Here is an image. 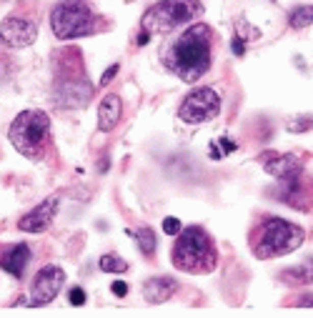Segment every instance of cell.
Listing matches in <instances>:
<instances>
[{
  "label": "cell",
  "instance_id": "cell-11",
  "mask_svg": "<svg viewBox=\"0 0 313 318\" xmlns=\"http://www.w3.org/2000/svg\"><path fill=\"white\" fill-rule=\"evenodd\" d=\"M258 163L278 180H291L296 175L303 173V161H298L293 153H276V150H266L258 155Z\"/></svg>",
  "mask_w": 313,
  "mask_h": 318
},
{
  "label": "cell",
  "instance_id": "cell-17",
  "mask_svg": "<svg viewBox=\"0 0 313 318\" xmlns=\"http://www.w3.org/2000/svg\"><path fill=\"white\" fill-rule=\"evenodd\" d=\"M136 241H138V248H141L143 256H153V253H155L158 241H155V231H153V228L143 226L141 231L136 233Z\"/></svg>",
  "mask_w": 313,
  "mask_h": 318
},
{
  "label": "cell",
  "instance_id": "cell-15",
  "mask_svg": "<svg viewBox=\"0 0 313 318\" xmlns=\"http://www.w3.org/2000/svg\"><path fill=\"white\" fill-rule=\"evenodd\" d=\"M120 113H123L120 98L118 95H106L100 100V108H98V128L103 133H111L115 125L120 123Z\"/></svg>",
  "mask_w": 313,
  "mask_h": 318
},
{
  "label": "cell",
  "instance_id": "cell-5",
  "mask_svg": "<svg viewBox=\"0 0 313 318\" xmlns=\"http://www.w3.org/2000/svg\"><path fill=\"white\" fill-rule=\"evenodd\" d=\"M103 18L93 13L86 0H60L50 10V28L58 40H73L98 33Z\"/></svg>",
  "mask_w": 313,
  "mask_h": 318
},
{
  "label": "cell",
  "instance_id": "cell-23",
  "mask_svg": "<svg viewBox=\"0 0 313 318\" xmlns=\"http://www.w3.org/2000/svg\"><path fill=\"white\" fill-rule=\"evenodd\" d=\"M118 70H120V65H118V63H113V65H111V68L103 73V78H100V86H108L115 75H118Z\"/></svg>",
  "mask_w": 313,
  "mask_h": 318
},
{
  "label": "cell",
  "instance_id": "cell-18",
  "mask_svg": "<svg viewBox=\"0 0 313 318\" xmlns=\"http://www.w3.org/2000/svg\"><path fill=\"white\" fill-rule=\"evenodd\" d=\"M98 266H100L103 273H123V271H128V263L120 258V256H115V253L103 256V258L98 260Z\"/></svg>",
  "mask_w": 313,
  "mask_h": 318
},
{
  "label": "cell",
  "instance_id": "cell-25",
  "mask_svg": "<svg viewBox=\"0 0 313 318\" xmlns=\"http://www.w3.org/2000/svg\"><path fill=\"white\" fill-rule=\"evenodd\" d=\"M230 48H233V56H243V53H246V43H243L241 38H233Z\"/></svg>",
  "mask_w": 313,
  "mask_h": 318
},
{
  "label": "cell",
  "instance_id": "cell-27",
  "mask_svg": "<svg viewBox=\"0 0 313 318\" xmlns=\"http://www.w3.org/2000/svg\"><path fill=\"white\" fill-rule=\"evenodd\" d=\"M301 306H313V296H303V298H301Z\"/></svg>",
  "mask_w": 313,
  "mask_h": 318
},
{
  "label": "cell",
  "instance_id": "cell-9",
  "mask_svg": "<svg viewBox=\"0 0 313 318\" xmlns=\"http://www.w3.org/2000/svg\"><path fill=\"white\" fill-rule=\"evenodd\" d=\"M65 283V273L58 266H43L30 286V306H48Z\"/></svg>",
  "mask_w": 313,
  "mask_h": 318
},
{
  "label": "cell",
  "instance_id": "cell-13",
  "mask_svg": "<svg viewBox=\"0 0 313 318\" xmlns=\"http://www.w3.org/2000/svg\"><path fill=\"white\" fill-rule=\"evenodd\" d=\"M30 263L28 243H0V268L15 278L25 276V268Z\"/></svg>",
  "mask_w": 313,
  "mask_h": 318
},
{
  "label": "cell",
  "instance_id": "cell-3",
  "mask_svg": "<svg viewBox=\"0 0 313 318\" xmlns=\"http://www.w3.org/2000/svg\"><path fill=\"white\" fill-rule=\"evenodd\" d=\"M306 241V231L283 218H266L251 233V251L256 258H278L293 253Z\"/></svg>",
  "mask_w": 313,
  "mask_h": 318
},
{
  "label": "cell",
  "instance_id": "cell-16",
  "mask_svg": "<svg viewBox=\"0 0 313 318\" xmlns=\"http://www.w3.org/2000/svg\"><path fill=\"white\" fill-rule=\"evenodd\" d=\"M281 281L288 286H296V283H313V258L303 260L301 266H293V268H285L281 273Z\"/></svg>",
  "mask_w": 313,
  "mask_h": 318
},
{
  "label": "cell",
  "instance_id": "cell-14",
  "mask_svg": "<svg viewBox=\"0 0 313 318\" xmlns=\"http://www.w3.org/2000/svg\"><path fill=\"white\" fill-rule=\"evenodd\" d=\"M175 290H178V281L175 278H171V276H155V278H150L145 283L143 296H145L148 303H166L168 298L175 296Z\"/></svg>",
  "mask_w": 313,
  "mask_h": 318
},
{
  "label": "cell",
  "instance_id": "cell-6",
  "mask_svg": "<svg viewBox=\"0 0 313 318\" xmlns=\"http://www.w3.org/2000/svg\"><path fill=\"white\" fill-rule=\"evenodd\" d=\"M60 63L56 65V81H53V103L58 108H86L93 88L88 83L86 73L81 68V56L75 53L73 63L63 58H58Z\"/></svg>",
  "mask_w": 313,
  "mask_h": 318
},
{
  "label": "cell",
  "instance_id": "cell-20",
  "mask_svg": "<svg viewBox=\"0 0 313 318\" xmlns=\"http://www.w3.org/2000/svg\"><path fill=\"white\" fill-rule=\"evenodd\" d=\"M163 233H166V235H178V233H180V221H178L175 216H168V218L163 221Z\"/></svg>",
  "mask_w": 313,
  "mask_h": 318
},
{
  "label": "cell",
  "instance_id": "cell-19",
  "mask_svg": "<svg viewBox=\"0 0 313 318\" xmlns=\"http://www.w3.org/2000/svg\"><path fill=\"white\" fill-rule=\"evenodd\" d=\"M313 23V5H301L291 13V25L293 28H306Z\"/></svg>",
  "mask_w": 313,
  "mask_h": 318
},
{
  "label": "cell",
  "instance_id": "cell-10",
  "mask_svg": "<svg viewBox=\"0 0 313 318\" xmlns=\"http://www.w3.org/2000/svg\"><path fill=\"white\" fill-rule=\"evenodd\" d=\"M38 38V23L28 15H8L0 25V40L8 48H28Z\"/></svg>",
  "mask_w": 313,
  "mask_h": 318
},
{
  "label": "cell",
  "instance_id": "cell-22",
  "mask_svg": "<svg viewBox=\"0 0 313 318\" xmlns=\"http://www.w3.org/2000/svg\"><path fill=\"white\" fill-rule=\"evenodd\" d=\"M68 298H70V306H83V303H86V290L75 286V288H70Z\"/></svg>",
  "mask_w": 313,
  "mask_h": 318
},
{
  "label": "cell",
  "instance_id": "cell-26",
  "mask_svg": "<svg viewBox=\"0 0 313 318\" xmlns=\"http://www.w3.org/2000/svg\"><path fill=\"white\" fill-rule=\"evenodd\" d=\"M148 38H150V33H148V30H141V33H138V38H136V45H145V43H148Z\"/></svg>",
  "mask_w": 313,
  "mask_h": 318
},
{
  "label": "cell",
  "instance_id": "cell-4",
  "mask_svg": "<svg viewBox=\"0 0 313 318\" xmlns=\"http://www.w3.org/2000/svg\"><path fill=\"white\" fill-rule=\"evenodd\" d=\"M8 138L13 148L28 161H43L50 148V118L45 111H23L10 123Z\"/></svg>",
  "mask_w": 313,
  "mask_h": 318
},
{
  "label": "cell",
  "instance_id": "cell-7",
  "mask_svg": "<svg viewBox=\"0 0 313 318\" xmlns=\"http://www.w3.org/2000/svg\"><path fill=\"white\" fill-rule=\"evenodd\" d=\"M200 13H203L200 0H161L145 10L141 25L150 35L153 33H171V30L180 28L183 23L198 18Z\"/></svg>",
  "mask_w": 313,
  "mask_h": 318
},
{
  "label": "cell",
  "instance_id": "cell-24",
  "mask_svg": "<svg viewBox=\"0 0 313 318\" xmlns=\"http://www.w3.org/2000/svg\"><path fill=\"white\" fill-rule=\"evenodd\" d=\"M111 290H113V296L123 298V296H128V283H125V281H113Z\"/></svg>",
  "mask_w": 313,
  "mask_h": 318
},
{
  "label": "cell",
  "instance_id": "cell-2",
  "mask_svg": "<svg viewBox=\"0 0 313 318\" xmlns=\"http://www.w3.org/2000/svg\"><path fill=\"white\" fill-rule=\"evenodd\" d=\"M173 266L186 273H193V276L211 273L218 266L213 238L205 233V228H200V226L180 228L178 241L173 246Z\"/></svg>",
  "mask_w": 313,
  "mask_h": 318
},
{
  "label": "cell",
  "instance_id": "cell-8",
  "mask_svg": "<svg viewBox=\"0 0 313 318\" xmlns=\"http://www.w3.org/2000/svg\"><path fill=\"white\" fill-rule=\"evenodd\" d=\"M218 113H221V95L208 86H200V88H196V90H191V93L183 98L180 108H178L180 120H183V123H191V125L208 123V120H213Z\"/></svg>",
  "mask_w": 313,
  "mask_h": 318
},
{
  "label": "cell",
  "instance_id": "cell-1",
  "mask_svg": "<svg viewBox=\"0 0 313 318\" xmlns=\"http://www.w3.org/2000/svg\"><path fill=\"white\" fill-rule=\"evenodd\" d=\"M213 63V30L205 23H193L168 40L163 50V65L175 78L198 83Z\"/></svg>",
  "mask_w": 313,
  "mask_h": 318
},
{
  "label": "cell",
  "instance_id": "cell-21",
  "mask_svg": "<svg viewBox=\"0 0 313 318\" xmlns=\"http://www.w3.org/2000/svg\"><path fill=\"white\" fill-rule=\"evenodd\" d=\"M296 120H301V123H288V130H291V133H298V130H308V128H313V116L296 118Z\"/></svg>",
  "mask_w": 313,
  "mask_h": 318
},
{
  "label": "cell",
  "instance_id": "cell-12",
  "mask_svg": "<svg viewBox=\"0 0 313 318\" xmlns=\"http://www.w3.org/2000/svg\"><path fill=\"white\" fill-rule=\"evenodd\" d=\"M58 205H60V196H50V198H45V201L40 203V205H35L30 213H25L20 221H18V228L23 233H43L48 231V226L53 223V218H56V210Z\"/></svg>",
  "mask_w": 313,
  "mask_h": 318
}]
</instances>
